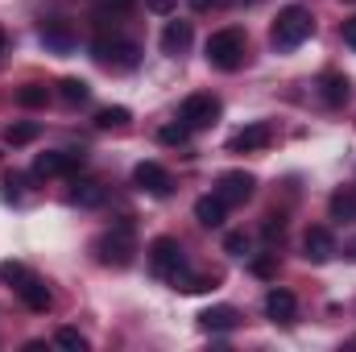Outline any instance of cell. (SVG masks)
Listing matches in <instances>:
<instances>
[{
	"label": "cell",
	"mask_w": 356,
	"mask_h": 352,
	"mask_svg": "<svg viewBox=\"0 0 356 352\" xmlns=\"http://www.w3.org/2000/svg\"><path fill=\"white\" fill-rule=\"evenodd\" d=\"M311 33H315V17H311V8H302V4H286V8L277 13L273 29H269V42H273L277 50H294V46H302Z\"/></svg>",
	"instance_id": "cell-1"
},
{
	"label": "cell",
	"mask_w": 356,
	"mask_h": 352,
	"mask_svg": "<svg viewBox=\"0 0 356 352\" xmlns=\"http://www.w3.org/2000/svg\"><path fill=\"white\" fill-rule=\"evenodd\" d=\"M245 54H249V42L241 29H216L207 38V63L216 71H241L245 67Z\"/></svg>",
	"instance_id": "cell-2"
},
{
	"label": "cell",
	"mask_w": 356,
	"mask_h": 352,
	"mask_svg": "<svg viewBox=\"0 0 356 352\" xmlns=\"http://www.w3.org/2000/svg\"><path fill=\"white\" fill-rule=\"evenodd\" d=\"M91 58L99 63V67H108V71H133L137 63H141V46L137 42H129V38H95L91 42Z\"/></svg>",
	"instance_id": "cell-3"
},
{
	"label": "cell",
	"mask_w": 356,
	"mask_h": 352,
	"mask_svg": "<svg viewBox=\"0 0 356 352\" xmlns=\"http://www.w3.org/2000/svg\"><path fill=\"white\" fill-rule=\"evenodd\" d=\"M133 253H137V241H133V228L129 224H116V228H108L99 241H95V257L104 265H129L133 262Z\"/></svg>",
	"instance_id": "cell-4"
},
{
	"label": "cell",
	"mask_w": 356,
	"mask_h": 352,
	"mask_svg": "<svg viewBox=\"0 0 356 352\" xmlns=\"http://www.w3.org/2000/svg\"><path fill=\"white\" fill-rule=\"evenodd\" d=\"M220 99L216 95H207V91H199V95H186L182 99V108H178V120L191 129V133H199V129H207V125H216L220 120Z\"/></svg>",
	"instance_id": "cell-5"
},
{
	"label": "cell",
	"mask_w": 356,
	"mask_h": 352,
	"mask_svg": "<svg viewBox=\"0 0 356 352\" xmlns=\"http://www.w3.org/2000/svg\"><path fill=\"white\" fill-rule=\"evenodd\" d=\"M149 265H154V273H158V278L175 282L178 273L186 269V257H182V245H178L175 237H158V241L149 245Z\"/></svg>",
	"instance_id": "cell-6"
},
{
	"label": "cell",
	"mask_w": 356,
	"mask_h": 352,
	"mask_svg": "<svg viewBox=\"0 0 356 352\" xmlns=\"http://www.w3.org/2000/svg\"><path fill=\"white\" fill-rule=\"evenodd\" d=\"M79 166H83V154H79V150H50V154H38L33 175H42V178H67V175H75Z\"/></svg>",
	"instance_id": "cell-7"
},
{
	"label": "cell",
	"mask_w": 356,
	"mask_h": 352,
	"mask_svg": "<svg viewBox=\"0 0 356 352\" xmlns=\"http://www.w3.org/2000/svg\"><path fill=\"white\" fill-rule=\"evenodd\" d=\"M253 186H257V178L245 175V170H224V175L216 178V195L232 207V203H249L253 199Z\"/></svg>",
	"instance_id": "cell-8"
},
{
	"label": "cell",
	"mask_w": 356,
	"mask_h": 352,
	"mask_svg": "<svg viewBox=\"0 0 356 352\" xmlns=\"http://www.w3.org/2000/svg\"><path fill=\"white\" fill-rule=\"evenodd\" d=\"M133 182H137L145 195H158V199H166V195L175 191V178H170V170H166L162 162H141V166L133 170Z\"/></svg>",
	"instance_id": "cell-9"
},
{
	"label": "cell",
	"mask_w": 356,
	"mask_h": 352,
	"mask_svg": "<svg viewBox=\"0 0 356 352\" xmlns=\"http://www.w3.org/2000/svg\"><path fill=\"white\" fill-rule=\"evenodd\" d=\"M13 290H17V294H21V303H25L29 311H38V315H46V311H50V303H54V298H50V286H46L33 269H29Z\"/></svg>",
	"instance_id": "cell-10"
},
{
	"label": "cell",
	"mask_w": 356,
	"mask_h": 352,
	"mask_svg": "<svg viewBox=\"0 0 356 352\" xmlns=\"http://www.w3.org/2000/svg\"><path fill=\"white\" fill-rule=\"evenodd\" d=\"M302 257L311 265H323L336 257V241H332V232L327 228H307V237H302Z\"/></svg>",
	"instance_id": "cell-11"
},
{
	"label": "cell",
	"mask_w": 356,
	"mask_h": 352,
	"mask_svg": "<svg viewBox=\"0 0 356 352\" xmlns=\"http://www.w3.org/2000/svg\"><path fill=\"white\" fill-rule=\"evenodd\" d=\"M269 141H273V129L266 120H257V125H245L228 145H232V154H253V150H266Z\"/></svg>",
	"instance_id": "cell-12"
},
{
	"label": "cell",
	"mask_w": 356,
	"mask_h": 352,
	"mask_svg": "<svg viewBox=\"0 0 356 352\" xmlns=\"http://www.w3.org/2000/svg\"><path fill=\"white\" fill-rule=\"evenodd\" d=\"M266 315L273 323H294V315H298V298L290 294V290H282V286H273L266 294Z\"/></svg>",
	"instance_id": "cell-13"
},
{
	"label": "cell",
	"mask_w": 356,
	"mask_h": 352,
	"mask_svg": "<svg viewBox=\"0 0 356 352\" xmlns=\"http://www.w3.org/2000/svg\"><path fill=\"white\" fill-rule=\"evenodd\" d=\"M42 42H46V50H54V54H71V50H75V33H71L67 21H46V25H42Z\"/></svg>",
	"instance_id": "cell-14"
},
{
	"label": "cell",
	"mask_w": 356,
	"mask_h": 352,
	"mask_svg": "<svg viewBox=\"0 0 356 352\" xmlns=\"http://www.w3.org/2000/svg\"><path fill=\"white\" fill-rule=\"evenodd\" d=\"M224 216H228V203H224L220 195H203V199H195V220H199L203 228H220Z\"/></svg>",
	"instance_id": "cell-15"
},
{
	"label": "cell",
	"mask_w": 356,
	"mask_h": 352,
	"mask_svg": "<svg viewBox=\"0 0 356 352\" xmlns=\"http://www.w3.org/2000/svg\"><path fill=\"white\" fill-rule=\"evenodd\" d=\"M236 323H241L236 307H207V311L199 315V328H203V332H232Z\"/></svg>",
	"instance_id": "cell-16"
},
{
	"label": "cell",
	"mask_w": 356,
	"mask_h": 352,
	"mask_svg": "<svg viewBox=\"0 0 356 352\" xmlns=\"http://www.w3.org/2000/svg\"><path fill=\"white\" fill-rule=\"evenodd\" d=\"M191 38H195V29H191V21H170L166 29H162V50L166 54H182L186 46H191Z\"/></svg>",
	"instance_id": "cell-17"
},
{
	"label": "cell",
	"mask_w": 356,
	"mask_h": 352,
	"mask_svg": "<svg viewBox=\"0 0 356 352\" xmlns=\"http://www.w3.org/2000/svg\"><path fill=\"white\" fill-rule=\"evenodd\" d=\"M319 95H323V104L340 108V104L348 99V79H344V75H336V71H327V75H323V83H319Z\"/></svg>",
	"instance_id": "cell-18"
},
{
	"label": "cell",
	"mask_w": 356,
	"mask_h": 352,
	"mask_svg": "<svg viewBox=\"0 0 356 352\" xmlns=\"http://www.w3.org/2000/svg\"><path fill=\"white\" fill-rule=\"evenodd\" d=\"M332 220H344V224L356 220V186H344L332 195Z\"/></svg>",
	"instance_id": "cell-19"
},
{
	"label": "cell",
	"mask_w": 356,
	"mask_h": 352,
	"mask_svg": "<svg viewBox=\"0 0 356 352\" xmlns=\"http://www.w3.org/2000/svg\"><path fill=\"white\" fill-rule=\"evenodd\" d=\"M38 133H42V125L25 120V125H8V129H4V141L17 150V145H29V141H38Z\"/></svg>",
	"instance_id": "cell-20"
},
{
	"label": "cell",
	"mask_w": 356,
	"mask_h": 352,
	"mask_svg": "<svg viewBox=\"0 0 356 352\" xmlns=\"http://www.w3.org/2000/svg\"><path fill=\"white\" fill-rule=\"evenodd\" d=\"M129 120H133V112H129V108H120V104H116V108H99V112H95V125H99V129H124Z\"/></svg>",
	"instance_id": "cell-21"
},
{
	"label": "cell",
	"mask_w": 356,
	"mask_h": 352,
	"mask_svg": "<svg viewBox=\"0 0 356 352\" xmlns=\"http://www.w3.org/2000/svg\"><path fill=\"white\" fill-rule=\"evenodd\" d=\"M71 203H79V207H99V203H104V186H99V182H79V186L71 191Z\"/></svg>",
	"instance_id": "cell-22"
},
{
	"label": "cell",
	"mask_w": 356,
	"mask_h": 352,
	"mask_svg": "<svg viewBox=\"0 0 356 352\" xmlns=\"http://www.w3.org/2000/svg\"><path fill=\"white\" fill-rule=\"evenodd\" d=\"M46 99H50V91L42 88V83H25V88L17 91V104L21 108H46Z\"/></svg>",
	"instance_id": "cell-23"
},
{
	"label": "cell",
	"mask_w": 356,
	"mask_h": 352,
	"mask_svg": "<svg viewBox=\"0 0 356 352\" xmlns=\"http://www.w3.org/2000/svg\"><path fill=\"white\" fill-rule=\"evenodd\" d=\"M58 95H63L67 104H88L91 88L83 83V79H63V83H58Z\"/></svg>",
	"instance_id": "cell-24"
},
{
	"label": "cell",
	"mask_w": 356,
	"mask_h": 352,
	"mask_svg": "<svg viewBox=\"0 0 356 352\" xmlns=\"http://www.w3.org/2000/svg\"><path fill=\"white\" fill-rule=\"evenodd\" d=\"M54 344H58V349H71V352H88V336H83V332H75V328H58Z\"/></svg>",
	"instance_id": "cell-25"
},
{
	"label": "cell",
	"mask_w": 356,
	"mask_h": 352,
	"mask_svg": "<svg viewBox=\"0 0 356 352\" xmlns=\"http://www.w3.org/2000/svg\"><path fill=\"white\" fill-rule=\"evenodd\" d=\"M158 141H162V145H186V141H191V129H186L182 120H178V125H166V129L158 133Z\"/></svg>",
	"instance_id": "cell-26"
},
{
	"label": "cell",
	"mask_w": 356,
	"mask_h": 352,
	"mask_svg": "<svg viewBox=\"0 0 356 352\" xmlns=\"http://www.w3.org/2000/svg\"><path fill=\"white\" fill-rule=\"evenodd\" d=\"M224 249L236 253V257H245V253H249V237H245V232H228V237H224Z\"/></svg>",
	"instance_id": "cell-27"
},
{
	"label": "cell",
	"mask_w": 356,
	"mask_h": 352,
	"mask_svg": "<svg viewBox=\"0 0 356 352\" xmlns=\"http://www.w3.org/2000/svg\"><path fill=\"white\" fill-rule=\"evenodd\" d=\"M25 273H29V265H21V262H4V265H0V278H4V282H13V286H17Z\"/></svg>",
	"instance_id": "cell-28"
},
{
	"label": "cell",
	"mask_w": 356,
	"mask_h": 352,
	"mask_svg": "<svg viewBox=\"0 0 356 352\" xmlns=\"http://www.w3.org/2000/svg\"><path fill=\"white\" fill-rule=\"evenodd\" d=\"M253 273H257V278H273V273H277L273 257H253Z\"/></svg>",
	"instance_id": "cell-29"
},
{
	"label": "cell",
	"mask_w": 356,
	"mask_h": 352,
	"mask_svg": "<svg viewBox=\"0 0 356 352\" xmlns=\"http://www.w3.org/2000/svg\"><path fill=\"white\" fill-rule=\"evenodd\" d=\"M228 0H191V8L195 13H211V8H224Z\"/></svg>",
	"instance_id": "cell-30"
},
{
	"label": "cell",
	"mask_w": 356,
	"mask_h": 352,
	"mask_svg": "<svg viewBox=\"0 0 356 352\" xmlns=\"http://www.w3.org/2000/svg\"><path fill=\"white\" fill-rule=\"evenodd\" d=\"M175 4H178V0H145V8H149V13H170Z\"/></svg>",
	"instance_id": "cell-31"
},
{
	"label": "cell",
	"mask_w": 356,
	"mask_h": 352,
	"mask_svg": "<svg viewBox=\"0 0 356 352\" xmlns=\"http://www.w3.org/2000/svg\"><path fill=\"white\" fill-rule=\"evenodd\" d=\"M4 195H8V199H17V195H21V178H17V175L4 178Z\"/></svg>",
	"instance_id": "cell-32"
},
{
	"label": "cell",
	"mask_w": 356,
	"mask_h": 352,
	"mask_svg": "<svg viewBox=\"0 0 356 352\" xmlns=\"http://www.w3.org/2000/svg\"><path fill=\"white\" fill-rule=\"evenodd\" d=\"M344 42L356 50V21H348V25H344Z\"/></svg>",
	"instance_id": "cell-33"
},
{
	"label": "cell",
	"mask_w": 356,
	"mask_h": 352,
	"mask_svg": "<svg viewBox=\"0 0 356 352\" xmlns=\"http://www.w3.org/2000/svg\"><path fill=\"white\" fill-rule=\"evenodd\" d=\"M4 46H8V33H4V25H0V54H4Z\"/></svg>",
	"instance_id": "cell-34"
},
{
	"label": "cell",
	"mask_w": 356,
	"mask_h": 352,
	"mask_svg": "<svg viewBox=\"0 0 356 352\" xmlns=\"http://www.w3.org/2000/svg\"><path fill=\"white\" fill-rule=\"evenodd\" d=\"M108 4H112V0H108ZM124 4H129V0H116V8H124Z\"/></svg>",
	"instance_id": "cell-35"
},
{
	"label": "cell",
	"mask_w": 356,
	"mask_h": 352,
	"mask_svg": "<svg viewBox=\"0 0 356 352\" xmlns=\"http://www.w3.org/2000/svg\"><path fill=\"white\" fill-rule=\"evenodd\" d=\"M241 4H257V0H241Z\"/></svg>",
	"instance_id": "cell-36"
}]
</instances>
